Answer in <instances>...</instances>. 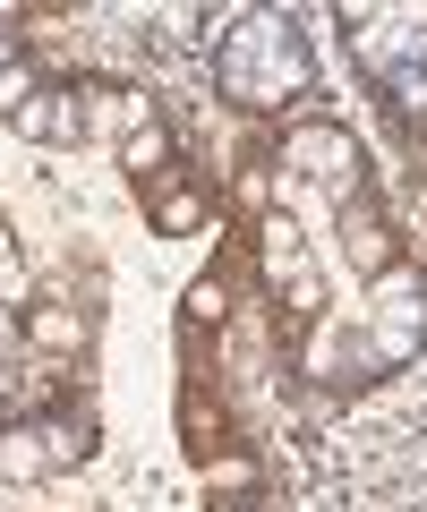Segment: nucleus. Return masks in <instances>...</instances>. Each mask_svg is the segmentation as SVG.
<instances>
[{"label":"nucleus","mask_w":427,"mask_h":512,"mask_svg":"<svg viewBox=\"0 0 427 512\" xmlns=\"http://www.w3.org/2000/svg\"><path fill=\"white\" fill-rule=\"evenodd\" d=\"M9 69H26V35H18V18H0V77Z\"/></svg>","instance_id":"14"},{"label":"nucleus","mask_w":427,"mask_h":512,"mask_svg":"<svg viewBox=\"0 0 427 512\" xmlns=\"http://www.w3.org/2000/svg\"><path fill=\"white\" fill-rule=\"evenodd\" d=\"M342 248H351V274H368V282H385L393 265H402V248H393V222L376 214L368 188H351V197H342Z\"/></svg>","instance_id":"4"},{"label":"nucleus","mask_w":427,"mask_h":512,"mask_svg":"<svg viewBox=\"0 0 427 512\" xmlns=\"http://www.w3.org/2000/svg\"><path fill=\"white\" fill-rule=\"evenodd\" d=\"M308 86H316L308 35H299V18H282V9H248L223 35V52H214V94L240 103V111H282Z\"/></svg>","instance_id":"1"},{"label":"nucleus","mask_w":427,"mask_h":512,"mask_svg":"<svg viewBox=\"0 0 427 512\" xmlns=\"http://www.w3.org/2000/svg\"><path fill=\"white\" fill-rule=\"evenodd\" d=\"M9 128L35 137V146H69V137H86V103H77L69 86H35L18 111H9Z\"/></svg>","instance_id":"5"},{"label":"nucleus","mask_w":427,"mask_h":512,"mask_svg":"<svg viewBox=\"0 0 427 512\" xmlns=\"http://www.w3.org/2000/svg\"><path fill=\"white\" fill-rule=\"evenodd\" d=\"M282 171L325 180V188H342V197H351V188H359V137H351V128H334V120H308V128H291V137H282Z\"/></svg>","instance_id":"3"},{"label":"nucleus","mask_w":427,"mask_h":512,"mask_svg":"<svg viewBox=\"0 0 427 512\" xmlns=\"http://www.w3.org/2000/svg\"><path fill=\"white\" fill-rule=\"evenodd\" d=\"M26 478H52V470H43L35 427H26V436H0V487H26Z\"/></svg>","instance_id":"11"},{"label":"nucleus","mask_w":427,"mask_h":512,"mask_svg":"<svg viewBox=\"0 0 427 512\" xmlns=\"http://www.w3.org/2000/svg\"><path fill=\"white\" fill-rule=\"evenodd\" d=\"M223 316H231V282L223 274H205V282H188V325H223Z\"/></svg>","instance_id":"12"},{"label":"nucleus","mask_w":427,"mask_h":512,"mask_svg":"<svg viewBox=\"0 0 427 512\" xmlns=\"http://www.w3.org/2000/svg\"><path fill=\"white\" fill-rule=\"evenodd\" d=\"M342 26H351V52L368 69L376 94H402L427 69V9H368V0H342Z\"/></svg>","instance_id":"2"},{"label":"nucleus","mask_w":427,"mask_h":512,"mask_svg":"<svg viewBox=\"0 0 427 512\" xmlns=\"http://www.w3.org/2000/svg\"><path fill=\"white\" fill-rule=\"evenodd\" d=\"M180 444H188V461H214V453H231V419H223V402L205 393V384H188L180 393Z\"/></svg>","instance_id":"7"},{"label":"nucleus","mask_w":427,"mask_h":512,"mask_svg":"<svg viewBox=\"0 0 427 512\" xmlns=\"http://www.w3.org/2000/svg\"><path fill=\"white\" fill-rule=\"evenodd\" d=\"M26 342H43V350H86V316H77V308H26Z\"/></svg>","instance_id":"10"},{"label":"nucleus","mask_w":427,"mask_h":512,"mask_svg":"<svg viewBox=\"0 0 427 512\" xmlns=\"http://www.w3.org/2000/svg\"><path fill=\"white\" fill-rule=\"evenodd\" d=\"M146 222H154L163 239H197L205 222H214V197H205V188H188L180 171H171L163 188H146Z\"/></svg>","instance_id":"6"},{"label":"nucleus","mask_w":427,"mask_h":512,"mask_svg":"<svg viewBox=\"0 0 427 512\" xmlns=\"http://www.w3.org/2000/svg\"><path fill=\"white\" fill-rule=\"evenodd\" d=\"M410 163H419V188H427V137H419V146H410Z\"/></svg>","instance_id":"15"},{"label":"nucleus","mask_w":427,"mask_h":512,"mask_svg":"<svg viewBox=\"0 0 427 512\" xmlns=\"http://www.w3.org/2000/svg\"><path fill=\"white\" fill-rule=\"evenodd\" d=\"M35 444H43V470H77V461L94 453V419L77 410V419H52V427H35Z\"/></svg>","instance_id":"9"},{"label":"nucleus","mask_w":427,"mask_h":512,"mask_svg":"<svg viewBox=\"0 0 427 512\" xmlns=\"http://www.w3.org/2000/svg\"><path fill=\"white\" fill-rule=\"evenodd\" d=\"M0 299H9V308L26 299V256H18V239H9V231H0Z\"/></svg>","instance_id":"13"},{"label":"nucleus","mask_w":427,"mask_h":512,"mask_svg":"<svg viewBox=\"0 0 427 512\" xmlns=\"http://www.w3.org/2000/svg\"><path fill=\"white\" fill-rule=\"evenodd\" d=\"M120 171L137 180V197H146V188H163L171 171H180V163H171V128H163V111H154L146 128H129V137H120Z\"/></svg>","instance_id":"8"}]
</instances>
